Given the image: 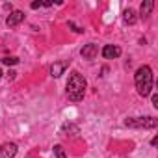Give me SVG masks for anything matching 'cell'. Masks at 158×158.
I'll return each mask as SVG.
<instances>
[{"mask_svg":"<svg viewBox=\"0 0 158 158\" xmlns=\"http://www.w3.org/2000/svg\"><path fill=\"white\" fill-rule=\"evenodd\" d=\"M134 84L141 97H149L152 93V69L149 65L138 67V71L134 74Z\"/></svg>","mask_w":158,"mask_h":158,"instance_id":"obj_1","label":"cell"},{"mask_svg":"<svg viewBox=\"0 0 158 158\" xmlns=\"http://www.w3.org/2000/svg\"><path fill=\"white\" fill-rule=\"evenodd\" d=\"M86 88H88V82L86 78L80 74V73H71L69 80H67V97L73 101V102H78L84 99V93H86Z\"/></svg>","mask_w":158,"mask_h":158,"instance_id":"obj_2","label":"cell"},{"mask_svg":"<svg viewBox=\"0 0 158 158\" xmlns=\"http://www.w3.org/2000/svg\"><path fill=\"white\" fill-rule=\"evenodd\" d=\"M127 127L130 128H156L158 127V119L152 117V115H147V117H128L125 121Z\"/></svg>","mask_w":158,"mask_h":158,"instance_id":"obj_3","label":"cell"},{"mask_svg":"<svg viewBox=\"0 0 158 158\" xmlns=\"http://www.w3.org/2000/svg\"><path fill=\"white\" fill-rule=\"evenodd\" d=\"M121 56V47H117V45H104V48H102V58H106V60H115V58H119Z\"/></svg>","mask_w":158,"mask_h":158,"instance_id":"obj_4","label":"cell"},{"mask_svg":"<svg viewBox=\"0 0 158 158\" xmlns=\"http://www.w3.org/2000/svg\"><path fill=\"white\" fill-rule=\"evenodd\" d=\"M67 67H69V61H67V60H65V61H54V63L50 65V76H52V78L61 76Z\"/></svg>","mask_w":158,"mask_h":158,"instance_id":"obj_5","label":"cell"},{"mask_svg":"<svg viewBox=\"0 0 158 158\" xmlns=\"http://www.w3.org/2000/svg\"><path fill=\"white\" fill-rule=\"evenodd\" d=\"M23 21H24V13H23V11H19V10H15V11H11V13L8 15V19H6V24H8L10 28H13V26L21 24Z\"/></svg>","mask_w":158,"mask_h":158,"instance_id":"obj_6","label":"cell"},{"mask_svg":"<svg viewBox=\"0 0 158 158\" xmlns=\"http://www.w3.org/2000/svg\"><path fill=\"white\" fill-rule=\"evenodd\" d=\"M15 154H17V145L15 143L0 145V158H13Z\"/></svg>","mask_w":158,"mask_h":158,"instance_id":"obj_7","label":"cell"},{"mask_svg":"<svg viewBox=\"0 0 158 158\" xmlns=\"http://www.w3.org/2000/svg\"><path fill=\"white\" fill-rule=\"evenodd\" d=\"M97 52H99V47H97L95 43H89V45H84V48L80 50V54H82V58H84V60H95V56H97Z\"/></svg>","mask_w":158,"mask_h":158,"instance_id":"obj_8","label":"cell"},{"mask_svg":"<svg viewBox=\"0 0 158 158\" xmlns=\"http://www.w3.org/2000/svg\"><path fill=\"white\" fill-rule=\"evenodd\" d=\"M152 10H154V2H152V0H145V2H141V8H139L141 19H147L152 13Z\"/></svg>","mask_w":158,"mask_h":158,"instance_id":"obj_9","label":"cell"},{"mask_svg":"<svg viewBox=\"0 0 158 158\" xmlns=\"http://www.w3.org/2000/svg\"><path fill=\"white\" fill-rule=\"evenodd\" d=\"M123 21L127 23V24H136V21H138V17H136V11L134 10H125V13H123Z\"/></svg>","mask_w":158,"mask_h":158,"instance_id":"obj_10","label":"cell"},{"mask_svg":"<svg viewBox=\"0 0 158 158\" xmlns=\"http://www.w3.org/2000/svg\"><path fill=\"white\" fill-rule=\"evenodd\" d=\"M63 132L65 134H71V136H76L78 132H80V128H78L76 125H73V123H65L63 125Z\"/></svg>","mask_w":158,"mask_h":158,"instance_id":"obj_11","label":"cell"},{"mask_svg":"<svg viewBox=\"0 0 158 158\" xmlns=\"http://www.w3.org/2000/svg\"><path fill=\"white\" fill-rule=\"evenodd\" d=\"M2 63H6V65H17V63H19V58H15V56H6V58H2Z\"/></svg>","mask_w":158,"mask_h":158,"instance_id":"obj_12","label":"cell"},{"mask_svg":"<svg viewBox=\"0 0 158 158\" xmlns=\"http://www.w3.org/2000/svg\"><path fill=\"white\" fill-rule=\"evenodd\" d=\"M54 154H56V158H67V154H65V151H63L61 145H56L54 147Z\"/></svg>","mask_w":158,"mask_h":158,"instance_id":"obj_13","label":"cell"},{"mask_svg":"<svg viewBox=\"0 0 158 158\" xmlns=\"http://www.w3.org/2000/svg\"><path fill=\"white\" fill-rule=\"evenodd\" d=\"M69 28H73V30H74V32H76V34H82V32H84V30H82V28H78V26H76V24H74V23H69Z\"/></svg>","mask_w":158,"mask_h":158,"instance_id":"obj_14","label":"cell"},{"mask_svg":"<svg viewBox=\"0 0 158 158\" xmlns=\"http://www.w3.org/2000/svg\"><path fill=\"white\" fill-rule=\"evenodd\" d=\"M41 6H43L41 0H35V2H32V10H37V8H41Z\"/></svg>","mask_w":158,"mask_h":158,"instance_id":"obj_15","label":"cell"},{"mask_svg":"<svg viewBox=\"0 0 158 158\" xmlns=\"http://www.w3.org/2000/svg\"><path fill=\"white\" fill-rule=\"evenodd\" d=\"M152 106H156V108H158V95H156V93L152 95Z\"/></svg>","mask_w":158,"mask_h":158,"instance_id":"obj_16","label":"cell"},{"mask_svg":"<svg viewBox=\"0 0 158 158\" xmlns=\"http://www.w3.org/2000/svg\"><path fill=\"white\" fill-rule=\"evenodd\" d=\"M151 145H152V147H156V145H158V138H152V141H151Z\"/></svg>","mask_w":158,"mask_h":158,"instance_id":"obj_17","label":"cell"},{"mask_svg":"<svg viewBox=\"0 0 158 158\" xmlns=\"http://www.w3.org/2000/svg\"><path fill=\"white\" fill-rule=\"evenodd\" d=\"M15 74H17V73H13V71H10V74H8V76H10V80H13V78H15Z\"/></svg>","mask_w":158,"mask_h":158,"instance_id":"obj_18","label":"cell"},{"mask_svg":"<svg viewBox=\"0 0 158 158\" xmlns=\"http://www.w3.org/2000/svg\"><path fill=\"white\" fill-rule=\"evenodd\" d=\"M0 78H2V69H0Z\"/></svg>","mask_w":158,"mask_h":158,"instance_id":"obj_19","label":"cell"}]
</instances>
